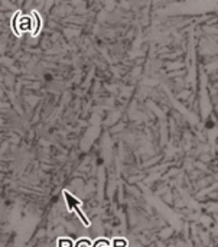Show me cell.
<instances>
[{"instance_id":"obj_2","label":"cell","mask_w":218,"mask_h":247,"mask_svg":"<svg viewBox=\"0 0 218 247\" xmlns=\"http://www.w3.org/2000/svg\"><path fill=\"white\" fill-rule=\"evenodd\" d=\"M92 247H113V243L107 239H98L92 243Z\"/></svg>"},{"instance_id":"obj_4","label":"cell","mask_w":218,"mask_h":247,"mask_svg":"<svg viewBox=\"0 0 218 247\" xmlns=\"http://www.w3.org/2000/svg\"><path fill=\"white\" fill-rule=\"evenodd\" d=\"M56 247H74V243L69 240V239H65V237H61L58 240V244Z\"/></svg>"},{"instance_id":"obj_5","label":"cell","mask_w":218,"mask_h":247,"mask_svg":"<svg viewBox=\"0 0 218 247\" xmlns=\"http://www.w3.org/2000/svg\"><path fill=\"white\" fill-rule=\"evenodd\" d=\"M75 247H92V243H91L88 239H80V240L75 243Z\"/></svg>"},{"instance_id":"obj_1","label":"cell","mask_w":218,"mask_h":247,"mask_svg":"<svg viewBox=\"0 0 218 247\" xmlns=\"http://www.w3.org/2000/svg\"><path fill=\"white\" fill-rule=\"evenodd\" d=\"M64 198H65V201H67L68 209H69V211H75V212L80 215V218L83 220V223H84L85 225H90V223L87 221L85 215H84V214H83V211L80 209V207H81V201H80L78 198H75L72 194H69L68 191H64Z\"/></svg>"},{"instance_id":"obj_3","label":"cell","mask_w":218,"mask_h":247,"mask_svg":"<svg viewBox=\"0 0 218 247\" xmlns=\"http://www.w3.org/2000/svg\"><path fill=\"white\" fill-rule=\"evenodd\" d=\"M113 247H129V243L126 239H121V237H117L113 240Z\"/></svg>"}]
</instances>
